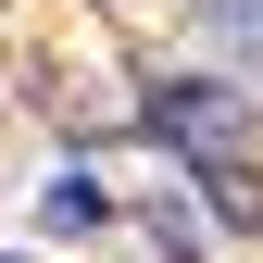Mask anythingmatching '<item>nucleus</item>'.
<instances>
[{"instance_id": "f03ea898", "label": "nucleus", "mask_w": 263, "mask_h": 263, "mask_svg": "<svg viewBox=\"0 0 263 263\" xmlns=\"http://www.w3.org/2000/svg\"><path fill=\"white\" fill-rule=\"evenodd\" d=\"M201 38L238 63V88H263V0H201Z\"/></svg>"}, {"instance_id": "f257e3e1", "label": "nucleus", "mask_w": 263, "mask_h": 263, "mask_svg": "<svg viewBox=\"0 0 263 263\" xmlns=\"http://www.w3.org/2000/svg\"><path fill=\"white\" fill-rule=\"evenodd\" d=\"M138 125L188 163V188L213 201V226H263V113L238 76H151Z\"/></svg>"}, {"instance_id": "7ed1b4c3", "label": "nucleus", "mask_w": 263, "mask_h": 263, "mask_svg": "<svg viewBox=\"0 0 263 263\" xmlns=\"http://www.w3.org/2000/svg\"><path fill=\"white\" fill-rule=\"evenodd\" d=\"M101 213H113V201H101V176H88V163H63V176L38 188V226H50V238H88Z\"/></svg>"}]
</instances>
